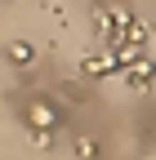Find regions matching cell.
I'll use <instances>...</instances> for the list:
<instances>
[{"mask_svg": "<svg viewBox=\"0 0 156 160\" xmlns=\"http://www.w3.org/2000/svg\"><path fill=\"white\" fill-rule=\"evenodd\" d=\"M125 76H129V85H134V89H147V85H152V76H156V62L138 53V58L125 67Z\"/></svg>", "mask_w": 156, "mask_h": 160, "instance_id": "2", "label": "cell"}, {"mask_svg": "<svg viewBox=\"0 0 156 160\" xmlns=\"http://www.w3.org/2000/svg\"><path fill=\"white\" fill-rule=\"evenodd\" d=\"M27 120H31V129H58L63 116H58L54 102H31V107H27Z\"/></svg>", "mask_w": 156, "mask_h": 160, "instance_id": "1", "label": "cell"}, {"mask_svg": "<svg viewBox=\"0 0 156 160\" xmlns=\"http://www.w3.org/2000/svg\"><path fill=\"white\" fill-rule=\"evenodd\" d=\"M81 71H85V76H112V71H116V53L107 49V53H89V58H81Z\"/></svg>", "mask_w": 156, "mask_h": 160, "instance_id": "3", "label": "cell"}, {"mask_svg": "<svg viewBox=\"0 0 156 160\" xmlns=\"http://www.w3.org/2000/svg\"><path fill=\"white\" fill-rule=\"evenodd\" d=\"M5 58H9L13 67H27L31 58H36V45H27V40H13V45L5 49Z\"/></svg>", "mask_w": 156, "mask_h": 160, "instance_id": "4", "label": "cell"}, {"mask_svg": "<svg viewBox=\"0 0 156 160\" xmlns=\"http://www.w3.org/2000/svg\"><path fill=\"white\" fill-rule=\"evenodd\" d=\"M76 156L81 160H98V142L94 138H76Z\"/></svg>", "mask_w": 156, "mask_h": 160, "instance_id": "5", "label": "cell"}, {"mask_svg": "<svg viewBox=\"0 0 156 160\" xmlns=\"http://www.w3.org/2000/svg\"><path fill=\"white\" fill-rule=\"evenodd\" d=\"M31 142H36V147H49V142H54V129H31Z\"/></svg>", "mask_w": 156, "mask_h": 160, "instance_id": "6", "label": "cell"}]
</instances>
